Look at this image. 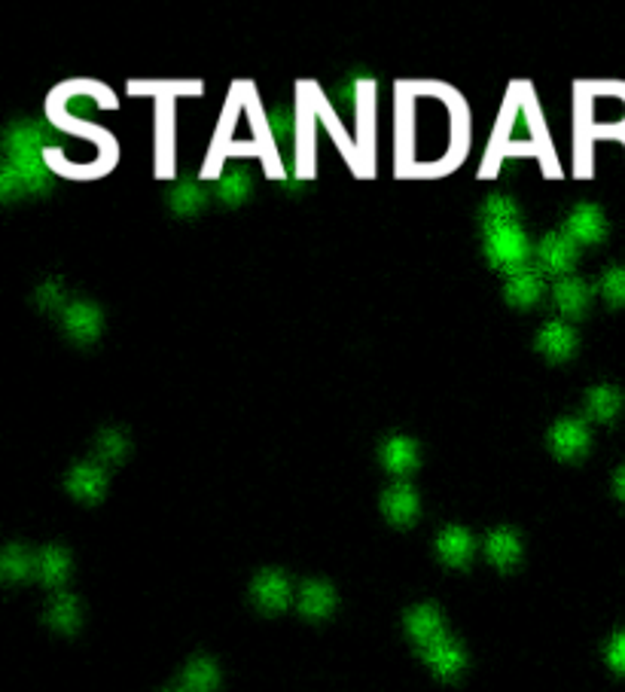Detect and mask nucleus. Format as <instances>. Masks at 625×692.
I'll use <instances>...</instances> for the list:
<instances>
[{"instance_id": "1", "label": "nucleus", "mask_w": 625, "mask_h": 692, "mask_svg": "<svg viewBox=\"0 0 625 692\" xmlns=\"http://www.w3.org/2000/svg\"><path fill=\"white\" fill-rule=\"evenodd\" d=\"M482 254H486L488 266L503 274H519L525 269H531V259H534V248H531V238L519 226H503V229H491L486 232V241H482Z\"/></svg>"}, {"instance_id": "2", "label": "nucleus", "mask_w": 625, "mask_h": 692, "mask_svg": "<svg viewBox=\"0 0 625 692\" xmlns=\"http://www.w3.org/2000/svg\"><path fill=\"white\" fill-rule=\"evenodd\" d=\"M577 259H579V248L564 232L543 235L537 241V248H534L537 272L555 274V278H568V274L577 269Z\"/></svg>"}, {"instance_id": "3", "label": "nucleus", "mask_w": 625, "mask_h": 692, "mask_svg": "<svg viewBox=\"0 0 625 692\" xmlns=\"http://www.w3.org/2000/svg\"><path fill=\"white\" fill-rule=\"evenodd\" d=\"M549 449L555 451L558 458L574 460L589 449V424L577 415H568V418H558L553 427H549Z\"/></svg>"}, {"instance_id": "4", "label": "nucleus", "mask_w": 625, "mask_h": 692, "mask_svg": "<svg viewBox=\"0 0 625 692\" xmlns=\"http://www.w3.org/2000/svg\"><path fill=\"white\" fill-rule=\"evenodd\" d=\"M564 235L577 244H601L607 238V217L598 205H577L564 217Z\"/></svg>"}, {"instance_id": "5", "label": "nucleus", "mask_w": 625, "mask_h": 692, "mask_svg": "<svg viewBox=\"0 0 625 692\" xmlns=\"http://www.w3.org/2000/svg\"><path fill=\"white\" fill-rule=\"evenodd\" d=\"M62 324H64V333H68L73 342H95L104 330V315L98 305H92L86 300H73V302H68V308H64Z\"/></svg>"}, {"instance_id": "6", "label": "nucleus", "mask_w": 625, "mask_h": 692, "mask_svg": "<svg viewBox=\"0 0 625 692\" xmlns=\"http://www.w3.org/2000/svg\"><path fill=\"white\" fill-rule=\"evenodd\" d=\"M537 351L543 357H549V360H568L570 354L577 351L579 339H577V330L570 324L564 321H546L540 326L537 333Z\"/></svg>"}, {"instance_id": "7", "label": "nucleus", "mask_w": 625, "mask_h": 692, "mask_svg": "<svg viewBox=\"0 0 625 692\" xmlns=\"http://www.w3.org/2000/svg\"><path fill=\"white\" fill-rule=\"evenodd\" d=\"M553 300L564 317H579L589 308L592 287L583 278H577V274H568V278H558L553 284Z\"/></svg>"}, {"instance_id": "8", "label": "nucleus", "mask_w": 625, "mask_h": 692, "mask_svg": "<svg viewBox=\"0 0 625 692\" xmlns=\"http://www.w3.org/2000/svg\"><path fill=\"white\" fill-rule=\"evenodd\" d=\"M540 296H543V272L537 269L510 274L507 284H503V300L512 308H531L534 302H540Z\"/></svg>"}, {"instance_id": "9", "label": "nucleus", "mask_w": 625, "mask_h": 692, "mask_svg": "<svg viewBox=\"0 0 625 692\" xmlns=\"http://www.w3.org/2000/svg\"><path fill=\"white\" fill-rule=\"evenodd\" d=\"M583 409L592 421H601V424L613 421L622 412V391L616 384H592L586 391Z\"/></svg>"}, {"instance_id": "10", "label": "nucleus", "mask_w": 625, "mask_h": 692, "mask_svg": "<svg viewBox=\"0 0 625 692\" xmlns=\"http://www.w3.org/2000/svg\"><path fill=\"white\" fill-rule=\"evenodd\" d=\"M382 464H384V470H391L397 476H406L409 470H415V464H418V445H415V439H409L403 434H393L384 439Z\"/></svg>"}, {"instance_id": "11", "label": "nucleus", "mask_w": 625, "mask_h": 692, "mask_svg": "<svg viewBox=\"0 0 625 692\" xmlns=\"http://www.w3.org/2000/svg\"><path fill=\"white\" fill-rule=\"evenodd\" d=\"M382 510H384V516H388L391 522L406 525V522H412L415 512H418V494H415V491L409 488L406 482H397V485H391L388 491H384Z\"/></svg>"}, {"instance_id": "12", "label": "nucleus", "mask_w": 625, "mask_h": 692, "mask_svg": "<svg viewBox=\"0 0 625 692\" xmlns=\"http://www.w3.org/2000/svg\"><path fill=\"white\" fill-rule=\"evenodd\" d=\"M68 488L71 494L83 497V501H98L107 488V473L98 464H77L68 473Z\"/></svg>"}, {"instance_id": "13", "label": "nucleus", "mask_w": 625, "mask_h": 692, "mask_svg": "<svg viewBox=\"0 0 625 692\" xmlns=\"http://www.w3.org/2000/svg\"><path fill=\"white\" fill-rule=\"evenodd\" d=\"M254 598L259 607L266 610H281L287 604L290 598V583L284 574L278 570H263L257 579H254Z\"/></svg>"}, {"instance_id": "14", "label": "nucleus", "mask_w": 625, "mask_h": 692, "mask_svg": "<svg viewBox=\"0 0 625 692\" xmlns=\"http://www.w3.org/2000/svg\"><path fill=\"white\" fill-rule=\"evenodd\" d=\"M207 202V190L196 181H181L168 190V207L177 217H192L198 214Z\"/></svg>"}, {"instance_id": "15", "label": "nucleus", "mask_w": 625, "mask_h": 692, "mask_svg": "<svg viewBox=\"0 0 625 692\" xmlns=\"http://www.w3.org/2000/svg\"><path fill=\"white\" fill-rule=\"evenodd\" d=\"M519 205L512 202L510 196H488L486 205L479 211L482 229L491 232V229H503V226H519Z\"/></svg>"}, {"instance_id": "16", "label": "nucleus", "mask_w": 625, "mask_h": 692, "mask_svg": "<svg viewBox=\"0 0 625 692\" xmlns=\"http://www.w3.org/2000/svg\"><path fill=\"white\" fill-rule=\"evenodd\" d=\"M406 625H409V635H412L421 646H427L430 641L443 637V616H440V610L430 604L415 607L412 613L406 616Z\"/></svg>"}, {"instance_id": "17", "label": "nucleus", "mask_w": 625, "mask_h": 692, "mask_svg": "<svg viewBox=\"0 0 625 692\" xmlns=\"http://www.w3.org/2000/svg\"><path fill=\"white\" fill-rule=\"evenodd\" d=\"M6 159H25V156H40V131L31 122H16L6 129L4 138Z\"/></svg>"}, {"instance_id": "18", "label": "nucleus", "mask_w": 625, "mask_h": 692, "mask_svg": "<svg viewBox=\"0 0 625 692\" xmlns=\"http://www.w3.org/2000/svg\"><path fill=\"white\" fill-rule=\"evenodd\" d=\"M424 659H427L440 674L452 677L460 671V665H464V650H460L455 641H449V637H436V641H430L424 646Z\"/></svg>"}, {"instance_id": "19", "label": "nucleus", "mask_w": 625, "mask_h": 692, "mask_svg": "<svg viewBox=\"0 0 625 692\" xmlns=\"http://www.w3.org/2000/svg\"><path fill=\"white\" fill-rule=\"evenodd\" d=\"M250 190H254V177H250L248 168H232L217 181V198L226 207L241 205L250 196Z\"/></svg>"}, {"instance_id": "20", "label": "nucleus", "mask_w": 625, "mask_h": 692, "mask_svg": "<svg viewBox=\"0 0 625 692\" xmlns=\"http://www.w3.org/2000/svg\"><path fill=\"white\" fill-rule=\"evenodd\" d=\"M436 549H440V555L449 564H464L467 558H470L473 540L464 527H445L440 534V540H436Z\"/></svg>"}, {"instance_id": "21", "label": "nucleus", "mask_w": 625, "mask_h": 692, "mask_svg": "<svg viewBox=\"0 0 625 692\" xmlns=\"http://www.w3.org/2000/svg\"><path fill=\"white\" fill-rule=\"evenodd\" d=\"M336 604V595L326 583H305L300 592V610L305 616H326Z\"/></svg>"}, {"instance_id": "22", "label": "nucleus", "mask_w": 625, "mask_h": 692, "mask_svg": "<svg viewBox=\"0 0 625 692\" xmlns=\"http://www.w3.org/2000/svg\"><path fill=\"white\" fill-rule=\"evenodd\" d=\"M488 555L494 564H501V568H507V564H512L519 558V537L510 531V527H497V531L488 534Z\"/></svg>"}, {"instance_id": "23", "label": "nucleus", "mask_w": 625, "mask_h": 692, "mask_svg": "<svg viewBox=\"0 0 625 692\" xmlns=\"http://www.w3.org/2000/svg\"><path fill=\"white\" fill-rule=\"evenodd\" d=\"M95 451H98L101 460L107 464H119L125 455H129V436L116 427H104L98 436H95Z\"/></svg>"}, {"instance_id": "24", "label": "nucleus", "mask_w": 625, "mask_h": 692, "mask_svg": "<svg viewBox=\"0 0 625 692\" xmlns=\"http://www.w3.org/2000/svg\"><path fill=\"white\" fill-rule=\"evenodd\" d=\"M16 165L21 183H25V192H46L49 186V171L40 162V156H25V159H10Z\"/></svg>"}, {"instance_id": "25", "label": "nucleus", "mask_w": 625, "mask_h": 692, "mask_svg": "<svg viewBox=\"0 0 625 692\" xmlns=\"http://www.w3.org/2000/svg\"><path fill=\"white\" fill-rule=\"evenodd\" d=\"M37 570H40V577L46 583H62L64 574H68V555H64V549L58 546L43 549L40 558H37Z\"/></svg>"}, {"instance_id": "26", "label": "nucleus", "mask_w": 625, "mask_h": 692, "mask_svg": "<svg viewBox=\"0 0 625 692\" xmlns=\"http://www.w3.org/2000/svg\"><path fill=\"white\" fill-rule=\"evenodd\" d=\"M598 290L613 308H622L625 305V266H610V269H604V274H601V281H598Z\"/></svg>"}, {"instance_id": "27", "label": "nucleus", "mask_w": 625, "mask_h": 692, "mask_svg": "<svg viewBox=\"0 0 625 692\" xmlns=\"http://www.w3.org/2000/svg\"><path fill=\"white\" fill-rule=\"evenodd\" d=\"M183 680L192 692H207V689H214V683H217V668H214L207 659H196V662H190Z\"/></svg>"}, {"instance_id": "28", "label": "nucleus", "mask_w": 625, "mask_h": 692, "mask_svg": "<svg viewBox=\"0 0 625 692\" xmlns=\"http://www.w3.org/2000/svg\"><path fill=\"white\" fill-rule=\"evenodd\" d=\"M77 620H80L77 601H73L71 595H58V598L52 601V607H49V622L58 625V629H73Z\"/></svg>"}, {"instance_id": "29", "label": "nucleus", "mask_w": 625, "mask_h": 692, "mask_svg": "<svg viewBox=\"0 0 625 692\" xmlns=\"http://www.w3.org/2000/svg\"><path fill=\"white\" fill-rule=\"evenodd\" d=\"M34 300H37V305H40L43 311L62 308V305H64V284H62V281H55V278H52V281H43V284L37 287V296H34ZM64 308H68V305H64Z\"/></svg>"}, {"instance_id": "30", "label": "nucleus", "mask_w": 625, "mask_h": 692, "mask_svg": "<svg viewBox=\"0 0 625 692\" xmlns=\"http://www.w3.org/2000/svg\"><path fill=\"white\" fill-rule=\"evenodd\" d=\"M31 570V558H28V553L21 546H10L4 553V574L6 579H21Z\"/></svg>"}, {"instance_id": "31", "label": "nucleus", "mask_w": 625, "mask_h": 692, "mask_svg": "<svg viewBox=\"0 0 625 692\" xmlns=\"http://www.w3.org/2000/svg\"><path fill=\"white\" fill-rule=\"evenodd\" d=\"M21 192H25V183H21L16 165L6 159L4 165H0V196H4L6 202H13V198L21 196Z\"/></svg>"}, {"instance_id": "32", "label": "nucleus", "mask_w": 625, "mask_h": 692, "mask_svg": "<svg viewBox=\"0 0 625 692\" xmlns=\"http://www.w3.org/2000/svg\"><path fill=\"white\" fill-rule=\"evenodd\" d=\"M607 659H610V665H613L616 671H625V631H622V635H616L613 641H610Z\"/></svg>"}, {"instance_id": "33", "label": "nucleus", "mask_w": 625, "mask_h": 692, "mask_svg": "<svg viewBox=\"0 0 625 692\" xmlns=\"http://www.w3.org/2000/svg\"><path fill=\"white\" fill-rule=\"evenodd\" d=\"M616 494H620L622 501H625V467H622L620 473H616Z\"/></svg>"}]
</instances>
